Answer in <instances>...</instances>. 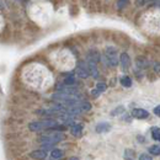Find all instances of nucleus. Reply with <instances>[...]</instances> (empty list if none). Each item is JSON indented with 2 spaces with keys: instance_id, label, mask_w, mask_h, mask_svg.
I'll return each instance as SVG.
<instances>
[{
  "instance_id": "nucleus-27",
  "label": "nucleus",
  "mask_w": 160,
  "mask_h": 160,
  "mask_svg": "<svg viewBox=\"0 0 160 160\" xmlns=\"http://www.w3.org/2000/svg\"><path fill=\"white\" fill-rule=\"evenodd\" d=\"M150 1H153V0H137V2H138L139 5H144V4H148V2H150Z\"/></svg>"
},
{
  "instance_id": "nucleus-21",
  "label": "nucleus",
  "mask_w": 160,
  "mask_h": 160,
  "mask_svg": "<svg viewBox=\"0 0 160 160\" xmlns=\"http://www.w3.org/2000/svg\"><path fill=\"white\" fill-rule=\"evenodd\" d=\"M96 89H98L100 92H103V91H106L107 85H106L105 82H98V84H96Z\"/></svg>"
},
{
  "instance_id": "nucleus-15",
  "label": "nucleus",
  "mask_w": 160,
  "mask_h": 160,
  "mask_svg": "<svg viewBox=\"0 0 160 160\" xmlns=\"http://www.w3.org/2000/svg\"><path fill=\"white\" fill-rule=\"evenodd\" d=\"M121 85L124 86V88H131L132 86V79L128 77V75H124L121 78Z\"/></svg>"
},
{
  "instance_id": "nucleus-14",
  "label": "nucleus",
  "mask_w": 160,
  "mask_h": 160,
  "mask_svg": "<svg viewBox=\"0 0 160 160\" xmlns=\"http://www.w3.org/2000/svg\"><path fill=\"white\" fill-rule=\"evenodd\" d=\"M63 155H64V153L60 149H52V152H51V158L52 159H60V158H63Z\"/></svg>"
},
{
  "instance_id": "nucleus-2",
  "label": "nucleus",
  "mask_w": 160,
  "mask_h": 160,
  "mask_svg": "<svg viewBox=\"0 0 160 160\" xmlns=\"http://www.w3.org/2000/svg\"><path fill=\"white\" fill-rule=\"evenodd\" d=\"M102 62L111 68H115L118 65L120 59L117 57V49L115 47H107L105 49V54L102 56Z\"/></svg>"
},
{
  "instance_id": "nucleus-12",
  "label": "nucleus",
  "mask_w": 160,
  "mask_h": 160,
  "mask_svg": "<svg viewBox=\"0 0 160 160\" xmlns=\"http://www.w3.org/2000/svg\"><path fill=\"white\" fill-rule=\"evenodd\" d=\"M136 64H137V67H138L139 69H147V68L149 67V62L145 59L144 57H138V58L136 59Z\"/></svg>"
},
{
  "instance_id": "nucleus-20",
  "label": "nucleus",
  "mask_w": 160,
  "mask_h": 160,
  "mask_svg": "<svg viewBox=\"0 0 160 160\" xmlns=\"http://www.w3.org/2000/svg\"><path fill=\"white\" fill-rule=\"evenodd\" d=\"M124 112V107L123 106H118L117 108H115L113 111H111V116H118L121 113Z\"/></svg>"
},
{
  "instance_id": "nucleus-3",
  "label": "nucleus",
  "mask_w": 160,
  "mask_h": 160,
  "mask_svg": "<svg viewBox=\"0 0 160 160\" xmlns=\"http://www.w3.org/2000/svg\"><path fill=\"white\" fill-rule=\"evenodd\" d=\"M64 139V134L60 133V132H54L52 134H48V136H42L40 138L41 143H48V144H57L62 140Z\"/></svg>"
},
{
  "instance_id": "nucleus-1",
  "label": "nucleus",
  "mask_w": 160,
  "mask_h": 160,
  "mask_svg": "<svg viewBox=\"0 0 160 160\" xmlns=\"http://www.w3.org/2000/svg\"><path fill=\"white\" fill-rule=\"evenodd\" d=\"M58 126V122L52 118H47L43 121H37V122H31L28 124L30 131L32 132H40V131H44V129H53L54 127Z\"/></svg>"
},
{
  "instance_id": "nucleus-9",
  "label": "nucleus",
  "mask_w": 160,
  "mask_h": 160,
  "mask_svg": "<svg viewBox=\"0 0 160 160\" xmlns=\"http://www.w3.org/2000/svg\"><path fill=\"white\" fill-rule=\"evenodd\" d=\"M30 157L33 158V159H37V160H43L46 159L47 157V152L44 149H38V150H33L30 153Z\"/></svg>"
},
{
  "instance_id": "nucleus-28",
  "label": "nucleus",
  "mask_w": 160,
  "mask_h": 160,
  "mask_svg": "<svg viewBox=\"0 0 160 160\" xmlns=\"http://www.w3.org/2000/svg\"><path fill=\"white\" fill-rule=\"evenodd\" d=\"M70 160H79V159L77 157H73V158H70Z\"/></svg>"
},
{
  "instance_id": "nucleus-8",
  "label": "nucleus",
  "mask_w": 160,
  "mask_h": 160,
  "mask_svg": "<svg viewBox=\"0 0 160 160\" xmlns=\"http://www.w3.org/2000/svg\"><path fill=\"white\" fill-rule=\"evenodd\" d=\"M110 129H111V124H110L108 122H100V123H98L96 127H95V131H96L98 133H106V132H108Z\"/></svg>"
},
{
  "instance_id": "nucleus-24",
  "label": "nucleus",
  "mask_w": 160,
  "mask_h": 160,
  "mask_svg": "<svg viewBox=\"0 0 160 160\" xmlns=\"http://www.w3.org/2000/svg\"><path fill=\"white\" fill-rule=\"evenodd\" d=\"M153 70L155 72V74L160 75V63L159 62H157V63L153 64Z\"/></svg>"
},
{
  "instance_id": "nucleus-23",
  "label": "nucleus",
  "mask_w": 160,
  "mask_h": 160,
  "mask_svg": "<svg viewBox=\"0 0 160 160\" xmlns=\"http://www.w3.org/2000/svg\"><path fill=\"white\" fill-rule=\"evenodd\" d=\"M139 160H153V158H152V154H149V153H143V154H140Z\"/></svg>"
},
{
  "instance_id": "nucleus-26",
  "label": "nucleus",
  "mask_w": 160,
  "mask_h": 160,
  "mask_svg": "<svg viewBox=\"0 0 160 160\" xmlns=\"http://www.w3.org/2000/svg\"><path fill=\"white\" fill-rule=\"evenodd\" d=\"M154 113H155L158 117H160V105L157 106V107H154Z\"/></svg>"
},
{
  "instance_id": "nucleus-16",
  "label": "nucleus",
  "mask_w": 160,
  "mask_h": 160,
  "mask_svg": "<svg viewBox=\"0 0 160 160\" xmlns=\"http://www.w3.org/2000/svg\"><path fill=\"white\" fill-rule=\"evenodd\" d=\"M64 85H68V86H73L74 84H75V77H74V74H69L65 79H64Z\"/></svg>"
},
{
  "instance_id": "nucleus-4",
  "label": "nucleus",
  "mask_w": 160,
  "mask_h": 160,
  "mask_svg": "<svg viewBox=\"0 0 160 160\" xmlns=\"http://www.w3.org/2000/svg\"><path fill=\"white\" fill-rule=\"evenodd\" d=\"M75 73H77V75L79 78H81V79L89 78L90 77V73H89V69H88V63L86 62H79L78 65H77Z\"/></svg>"
},
{
  "instance_id": "nucleus-13",
  "label": "nucleus",
  "mask_w": 160,
  "mask_h": 160,
  "mask_svg": "<svg viewBox=\"0 0 160 160\" xmlns=\"http://www.w3.org/2000/svg\"><path fill=\"white\" fill-rule=\"evenodd\" d=\"M78 106L81 110V112H88V111L91 110V103L88 102V101H80L79 103H78Z\"/></svg>"
},
{
  "instance_id": "nucleus-18",
  "label": "nucleus",
  "mask_w": 160,
  "mask_h": 160,
  "mask_svg": "<svg viewBox=\"0 0 160 160\" xmlns=\"http://www.w3.org/2000/svg\"><path fill=\"white\" fill-rule=\"evenodd\" d=\"M149 154H152V155H155V157L160 155V145H159V144L152 145V147L149 148Z\"/></svg>"
},
{
  "instance_id": "nucleus-11",
  "label": "nucleus",
  "mask_w": 160,
  "mask_h": 160,
  "mask_svg": "<svg viewBox=\"0 0 160 160\" xmlns=\"http://www.w3.org/2000/svg\"><path fill=\"white\" fill-rule=\"evenodd\" d=\"M70 133L74 136V137H80L81 133H82V124L80 123H74L70 126Z\"/></svg>"
},
{
  "instance_id": "nucleus-19",
  "label": "nucleus",
  "mask_w": 160,
  "mask_h": 160,
  "mask_svg": "<svg viewBox=\"0 0 160 160\" xmlns=\"http://www.w3.org/2000/svg\"><path fill=\"white\" fill-rule=\"evenodd\" d=\"M152 138L154 140H159L160 142V128L159 127H155L152 129Z\"/></svg>"
},
{
  "instance_id": "nucleus-5",
  "label": "nucleus",
  "mask_w": 160,
  "mask_h": 160,
  "mask_svg": "<svg viewBox=\"0 0 160 160\" xmlns=\"http://www.w3.org/2000/svg\"><path fill=\"white\" fill-rule=\"evenodd\" d=\"M132 116L137 120H145L149 117V112L144 108H134L132 111Z\"/></svg>"
},
{
  "instance_id": "nucleus-6",
  "label": "nucleus",
  "mask_w": 160,
  "mask_h": 160,
  "mask_svg": "<svg viewBox=\"0 0 160 160\" xmlns=\"http://www.w3.org/2000/svg\"><path fill=\"white\" fill-rule=\"evenodd\" d=\"M86 59H88V62H92V63L98 64L101 60V56L96 49H90L88 52V54H86Z\"/></svg>"
},
{
  "instance_id": "nucleus-17",
  "label": "nucleus",
  "mask_w": 160,
  "mask_h": 160,
  "mask_svg": "<svg viewBox=\"0 0 160 160\" xmlns=\"http://www.w3.org/2000/svg\"><path fill=\"white\" fill-rule=\"evenodd\" d=\"M136 158V152L132 149H126L124 150V159L126 160H133Z\"/></svg>"
},
{
  "instance_id": "nucleus-25",
  "label": "nucleus",
  "mask_w": 160,
  "mask_h": 160,
  "mask_svg": "<svg viewBox=\"0 0 160 160\" xmlns=\"http://www.w3.org/2000/svg\"><path fill=\"white\" fill-rule=\"evenodd\" d=\"M100 91L98 90V89H94V90H91V95H92V98H99L100 96Z\"/></svg>"
},
{
  "instance_id": "nucleus-7",
  "label": "nucleus",
  "mask_w": 160,
  "mask_h": 160,
  "mask_svg": "<svg viewBox=\"0 0 160 160\" xmlns=\"http://www.w3.org/2000/svg\"><path fill=\"white\" fill-rule=\"evenodd\" d=\"M120 64L123 70L129 69V67H131V58H129V56L127 53H122L120 56Z\"/></svg>"
},
{
  "instance_id": "nucleus-10",
  "label": "nucleus",
  "mask_w": 160,
  "mask_h": 160,
  "mask_svg": "<svg viewBox=\"0 0 160 160\" xmlns=\"http://www.w3.org/2000/svg\"><path fill=\"white\" fill-rule=\"evenodd\" d=\"M88 63V69H89V73L92 78L98 79L99 78V69L96 67V63H92V62H86Z\"/></svg>"
},
{
  "instance_id": "nucleus-22",
  "label": "nucleus",
  "mask_w": 160,
  "mask_h": 160,
  "mask_svg": "<svg viewBox=\"0 0 160 160\" xmlns=\"http://www.w3.org/2000/svg\"><path fill=\"white\" fill-rule=\"evenodd\" d=\"M127 4H128V0H118V1H117V9H118V10L123 9Z\"/></svg>"
}]
</instances>
